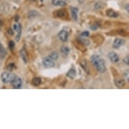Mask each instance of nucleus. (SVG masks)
<instances>
[{"mask_svg": "<svg viewBox=\"0 0 129 129\" xmlns=\"http://www.w3.org/2000/svg\"><path fill=\"white\" fill-rule=\"evenodd\" d=\"M91 62L95 66L96 70L100 73H104L106 71V62L103 58L98 55H93L91 56Z\"/></svg>", "mask_w": 129, "mask_h": 129, "instance_id": "1", "label": "nucleus"}, {"mask_svg": "<svg viewBox=\"0 0 129 129\" xmlns=\"http://www.w3.org/2000/svg\"><path fill=\"white\" fill-rule=\"evenodd\" d=\"M16 76V75L14 74H13L12 72H3L2 74V76H1V78H2V80L4 83H11L14 78Z\"/></svg>", "mask_w": 129, "mask_h": 129, "instance_id": "2", "label": "nucleus"}, {"mask_svg": "<svg viewBox=\"0 0 129 129\" xmlns=\"http://www.w3.org/2000/svg\"><path fill=\"white\" fill-rule=\"evenodd\" d=\"M42 63L43 66H45V68H50L55 67V63L53 61V59H51V58H49V57H46L43 59Z\"/></svg>", "mask_w": 129, "mask_h": 129, "instance_id": "3", "label": "nucleus"}, {"mask_svg": "<svg viewBox=\"0 0 129 129\" xmlns=\"http://www.w3.org/2000/svg\"><path fill=\"white\" fill-rule=\"evenodd\" d=\"M11 83H12L13 88L16 89H21L22 86V80L21 78L17 76L14 78V80L11 82Z\"/></svg>", "mask_w": 129, "mask_h": 129, "instance_id": "4", "label": "nucleus"}, {"mask_svg": "<svg viewBox=\"0 0 129 129\" xmlns=\"http://www.w3.org/2000/svg\"><path fill=\"white\" fill-rule=\"evenodd\" d=\"M68 36H69V34H68V31L65 30H61L59 33V34H58V37H59V40L62 41V42H66V41H67L68 39Z\"/></svg>", "mask_w": 129, "mask_h": 129, "instance_id": "5", "label": "nucleus"}, {"mask_svg": "<svg viewBox=\"0 0 129 129\" xmlns=\"http://www.w3.org/2000/svg\"><path fill=\"white\" fill-rule=\"evenodd\" d=\"M108 57L113 63H116L120 60V57H119L118 55L116 53L113 52V51L108 53Z\"/></svg>", "mask_w": 129, "mask_h": 129, "instance_id": "6", "label": "nucleus"}, {"mask_svg": "<svg viewBox=\"0 0 129 129\" xmlns=\"http://www.w3.org/2000/svg\"><path fill=\"white\" fill-rule=\"evenodd\" d=\"M125 43V41L122 39H116L114 41V43H113V47L114 49H119L122 45H124V43Z\"/></svg>", "mask_w": 129, "mask_h": 129, "instance_id": "7", "label": "nucleus"}, {"mask_svg": "<svg viewBox=\"0 0 129 129\" xmlns=\"http://www.w3.org/2000/svg\"><path fill=\"white\" fill-rule=\"evenodd\" d=\"M106 16L110 18H118L119 16V14L112 9H108L106 12Z\"/></svg>", "mask_w": 129, "mask_h": 129, "instance_id": "8", "label": "nucleus"}, {"mask_svg": "<svg viewBox=\"0 0 129 129\" xmlns=\"http://www.w3.org/2000/svg\"><path fill=\"white\" fill-rule=\"evenodd\" d=\"M52 4L55 6L63 7L67 4V0H52Z\"/></svg>", "mask_w": 129, "mask_h": 129, "instance_id": "9", "label": "nucleus"}, {"mask_svg": "<svg viewBox=\"0 0 129 129\" xmlns=\"http://www.w3.org/2000/svg\"><path fill=\"white\" fill-rule=\"evenodd\" d=\"M70 10H71V14H72V18L74 21H76L78 20V8L75 7H71Z\"/></svg>", "mask_w": 129, "mask_h": 129, "instance_id": "10", "label": "nucleus"}, {"mask_svg": "<svg viewBox=\"0 0 129 129\" xmlns=\"http://www.w3.org/2000/svg\"><path fill=\"white\" fill-rule=\"evenodd\" d=\"M20 56H21V58L22 59V61H24V63H28V55H27V52L25 50V49H22L20 50Z\"/></svg>", "mask_w": 129, "mask_h": 129, "instance_id": "11", "label": "nucleus"}, {"mask_svg": "<svg viewBox=\"0 0 129 129\" xmlns=\"http://www.w3.org/2000/svg\"><path fill=\"white\" fill-rule=\"evenodd\" d=\"M76 75V70L75 69L74 67H72V68H70V70H68V72H67V74H66V76L69 77L70 78H75V76Z\"/></svg>", "mask_w": 129, "mask_h": 129, "instance_id": "12", "label": "nucleus"}, {"mask_svg": "<svg viewBox=\"0 0 129 129\" xmlns=\"http://www.w3.org/2000/svg\"><path fill=\"white\" fill-rule=\"evenodd\" d=\"M67 11L66 10H64V9H61L57 12L56 13V16H57L58 18H65L66 16H67Z\"/></svg>", "mask_w": 129, "mask_h": 129, "instance_id": "13", "label": "nucleus"}, {"mask_svg": "<svg viewBox=\"0 0 129 129\" xmlns=\"http://www.w3.org/2000/svg\"><path fill=\"white\" fill-rule=\"evenodd\" d=\"M41 79L39 77H35L32 79L31 84L35 87H38L41 85Z\"/></svg>", "mask_w": 129, "mask_h": 129, "instance_id": "14", "label": "nucleus"}, {"mask_svg": "<svg viewBox=\"0 0 129 129\" xmlns=\"http://www.w3.org/2000/svg\"><path fill=\"white\" fill-rule=\"evenodd\" d=\"M61 53L63 56H67L70 53V48L67 46H62L61 48Z\"/></svg>", "mask_w": 129, "mask_h": 129, "instance_id": "15", "label": "nucleus"}, {"mask_svg": "<svg viewBox=\"0 0 129 129\" xmlns=\"http://www.w3.org/2000/svg\"><path fill=\"white\" fill-rule=\"evenodd\" d=\"M37 15H38V13L37 12V11L30 10L28 13V18L29 19H33V18H35L36 17Z\"/></svg>", "mask_w": 129, "mask_h": 129, "instance_id": "16", "label": "nucleus"}, {"mask_svg": "<svg viewBox=\"0 0 129 129\" xmlns=\"http://www.w3.org/2000/svg\"><path fill=\"white\" fill-rule=\"evenodd\" d=\"M49 58H51L53 60H57L59 57V53H57V51H53L50 53V55L49 56Z\"/></svg>", "mask_w": 129, "mask_h": 129, "instance_id": "17", "label": "nucleus"}, {"mask_svg": "<svg viewBox=\"0 0 129 129\" xmlns=\"http://www.w3.org/2000/svg\"><path fill=\"white\" fill-rule=\"evenodd\" d=\"M115 83H116V85L117 87H123L125 85H126L125 80H115Z\"/></svg>", "mask_w": 129, "mask_h": 129, "instance_id": "18", "label": "nucleus"}, {"mask_svg": "<svg viewBox=\"0 0 129 129\" xmlns=\"http://www.w3.org/2000/svg\"><path fill=\"white\" fill-rule=\"evenodd\" d=\"M18 34H17V36L16 37V39L17 41H20V37H21V35H22V25L21 24H20V26H19V29L17 31Z\"/></svg>", "mask_w": 129, "mask_h": 129, "instance_id": "19", "label": "nucleus"}, {"mask_svg": "<svg viewBox=\"0 0 129 129\" xmlns=\"http://www.w3.org/2000/svg\"><path fill=\"white\" fill-rule=\"evenodd\" d=\"M8 47H9V48H10L11 50H13L15 47L14 41H9V43H8Z\"/></svg>", "mask_w": 129, "mask_h": 129, "instance_id": "20", "label": "nucleus"}, {"mask_svg": "<svg viewBox=\"0 0 129 129\" xmlns=\"http://www.w3.org/2000/svg\"><path fill=\"white\" fill-rule=\"evenodd\" d=\"M79 41H80V43H82L83 45H89L90 42H89V41L87 40V39H79Z\"/></svg>", "mask_w": 129, "mask_h": 129, "instance_id": "21", "label": "nucleus"}, {"mask_svg": "<svg viewBox=\"0 0 129 129\" xmlns=\"http://www.w3.org/2000/svg\"><path fill=\"white\" fill-rule=\"evenodd\" d=\"M15 68H16V66H15V64L14 63H10L8 66V67H7V68H8V70L9 71H12L13 69Z\"/></svg>", "mask_w": 129, "mask_h": 129, "instance_id": "22", "label": "nucleus"}, {"mask_svg": "<svg viewBox=\"0 0 129 129\" xmlns=\"http://www.w3.org/2000/svg\"><path fill=\"white\" fill-rule=\"evenodd\" d=\"M123 61H124V63L125 64H126L127 66H128L129 65V56L128 55H127V56H126V57L124 58V59H123Z\"/></svg>", "mask_w": 129, "mask_h": 129, "instance_id": "23", "label": "nucleus"}, {"mask_svg": "<svg viewBox=\"0 0 129 129\" xmlns=\"http://www.w3.org/2000/svg\"><path fill=\"white\" fill-rule=\"evenodd\" d=\"M81 36L83 37H88L89 36V31H83L82 33H81Z\"/></svg>", "mask_w": 129, "mask_h": 129, "instance_id": "24", "label": "nucleus"}, {"mask_svg": "<svg viewBox=\"0 0 129 129\" xmlns=\"http://www.w3.org/2000/svg\"><path fill=\"white\" fill-rule=\"evenodd\" d=\"M124 77L126 78L127 81L128 82V81H129V72H128V70H127L126 72L124 73Z\"/></svg>", "mask_w": 129, "mask_h": 129, "instance_id": "25", "label": "nucleus"}, {"mask_svg": "<svg viewBox=\"0 0 129 129\" xmlns=\"http://www.w3.org/2000/svg\"><path fill=\"white\" fill-rule=\"evenodd\" d=\"M19 26H20V24H15L14 25V30L17 32L18 30V29H19Z\"/></svg>", "mask_w": 129, "mask_h": 129, "instance_id": "26", "label": "nucleus"}, {"mask_svg": "<svg viewBox=\"0 0 129 129\" xmlns=\"http://www.w3.org/2000/svg\"><path fill=\"white\" fill-rule=\"evenodd\" d=\"M98 27H99V26L98 25V24H93V26H91V30H97L98 28Z\"/></svg>", "mask_w": 129, "mask_h": 129, "instance_id": "27", "label": "nucleus"}, {"mask_svg": "<svg viewBox=\"0 0 129 129\" xmlns=\"http://www.w3.org/2000/svg\"><path fill=\"white\" fill-rule=\"evenodd\" d=\"M8 33L10 35H14V31H13L11 28H10V29L8 30Z\"/></svg>", "mask_w": 129, "mask_h": 129, "instance_id": "28", "label": "nucleus"}, {"mask_svg": "<svg viewBox=\"0 0 129 129\" xmlns=\"http://www.w3.org/2000/svg\"><path fill=\"white\" fill-rule=\"evenodd\" d=\"M18 20H19V16H16L15 17V21L18 22Z\"/></svg>", "mask_w": 129, "mask_h": 129, "instance_id": "29", "label": "nucleus"}, {"mask_svg": "<svg viewBox=\"0 0 129 129\" xmlns=\"http://www.w3.org/2000/svg\"><path fill=\"white\" fill-rule=\"evenodd\" d=\"M126 11L128 12H129V5L127 4L126 6Z\"/></svg>", "mask_w": 129, "mask_h": 129, "instance_id": "30", "label": "nucleus"}, {"mask_svg": "<svg viewBox=\"0 0 129 129\" xmlns=\"http://www.w3.org/2000/svg\"><path fill=\"white\" fill-rule=\"evenodd\" d=\"M2 43H0V52L2 51Z\"/></svg>", "mask_w": 129, "mask_h": 129, "instance_id": "31", "label": "nucleus"}, {"mask_svg": "<svg viewBox=\"0 0 129 129\" xmlns=\"http://www.w3.org/2000/svg\"><path fill=\"white\" fill-rule=\"evenodd\" d=\"M3 24V22H2V20L0 19V25H2Z\"/></svg>", "mask_w": 129, "mask_h": 129, "instance_id": "32", "label": "nucleus"}, {"mask_svg": "<svg viewBox=\"0 0 129 129\" xmlns=\"http://www.w3.org/2000/svg\"><path fill=\"white\" fill-rule=\"evenodd\" d=\"M32 2H35V1H36V0H31Z\"/></svg>", "mask_w": 129, "mask_h": 129, "instance_id": "33", "label": "nucleus"}]
</instances>
